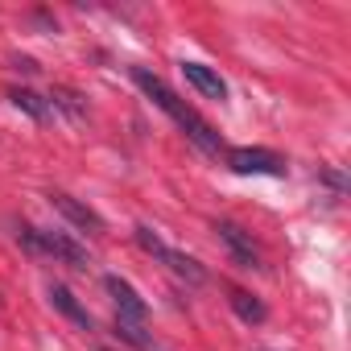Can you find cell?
I'll return each mask as SVG.
<instances>
[{
    "label": "cell",
    "instance_id": "cell-1",
    "mask_svg": "<svg viewBox=\"0 0 351 351\" xmlns=\"http://www.w3.org/2000/svg\"><path fill=\"white\" fill-rule=\"evenodd\" d=\"M132 83H136V87H141V91H145V95H149V99H153V104H157L173 124L186 132V141H191L199 153H207V157H219V153H223L219 132H215V128H211V124H207V120H203V116H199L182 95H178V91H173L161 75H153L149 66H132Z\"/></svg>",
    "mask_w": 351,
    "mask_h": 351
},
{
    "label": "cell",
    "instance_id": "cell-2",
    "mask_svg": "<svg viewBox=\"0 0 351 351\" xmlns=\"http://www.w3.org/2000/svg\"><path fill=\"white\" fill-rule=\"evenodd\" d=\"M17 244H21L29 256H54V261H62L66 269H79V273L91 265L87 248H83L75 236H66V232H42V228L21 223V228H17Z\"/></svg>",
    "mask_w": 351,
    "mask_h": 351
},
{
    "label": "cell",
    "instance_id": "cell-3",
    "mask_svg": "<svg viewBox=\"0 0 351 351\" xmlns=\"http://www.w3.org/2000/svg\"><path fill=\"white\" fill-rule=\"evenodd\" d=\"M136 244H141L153 261H161L173 277H178V281H186V285H195V289H199V285H207V269H203L195 256H186V252H178V248H169V244L149 228V223H136Z\"/></svg>",
    "mask_w": 351,
    "mask_h": 351
},
{
    "label": "cell",
    "instance_id": "cell-4",
    "mask_svg": "<svg viewBox=\"0 0 351 351\" xmlns=\"http://www.w3.org/2000/svg\"><path fill=\"white\" fill-rule=\"evenodd\" d=\"M228 157V169L232 173H261V178H285V157L277 149H265V145H236V149H223Z\"/></svg>",
    "mask_w": 351,
    "mask_h": 351
},
{
    "label": "cell",
    "instance_id": "cell-5",
    "mask_svg": "<svg viewBox=\"0 0 351 351\" xmlns=\"http://www.w3.org/2000/svg\"><path fill=\"white\" fill-rule=\"evenodd\" d=\"M215 236H219V244L232 252V261H236L240 269H261V248H256L252 232H244V228L232 223V219H219V223H215Z\"/></svg>",
    "mask_w": 351,
    "mask_h": 351
},
{
    "label": "cell",
    "instance_id": "cell-6",
    "mask_svg": "<svg viewBox=\"0 0 351 351\" xmlns=\"http://www.w3.org/2000/svg\"><path fill=\"white\" fill-rule=\"evenodd\" d=\"M104 289H108V298L116 302V318H128V322H145V318H149V302H145L124 277L108 273V277H104Z\"/></svg>",
    "mask_w": 351,
    "mask_h": 351
},
{
    "label": "cell",
    "instance_id": "cell-7",
    "mask_svg": "<svg viewBox=\"0 0 351 351\" xmlns=\"http://www.w3.org/2000/svg\"><path fill=\"white\" fill-rule=\"evenodd\" d=\"M50 203L62 211V219H66L71 228H79V232H87V236H104V232H108V228H104V219H99V211H91L87 203H79L75 195L54 191V195H50Z\"/></svg>",
    "mask_w": 351,
    "mask_h": 351
},
{
    "label": "cell",
    "instance_id": "cell-8",
    "mask_svg": "<svg viewBox=\"0 0 351 351\" xmlns=\"http://www.w3.org/2000/svg\"><path fill=\"white\" fill-rule=\"evenodd\" d=\"M182 75H186V83H191L199 95H207V99H228V83H223L219 71H211L207 62H182Z\"/></svg>",
    "mask_w": 351,
    "mask_h": 351
},
{
    "label": "cell",
    "instance_id": "cell-9",
    "mask_svg": "<svg viewBox=\"0 0 351 351\" xmlns=\"http://www.w3.org/2000/svg\"><path fill=\"white\" fill-rule=\"evenodd\" d=\"M228 306L236 310V318L240 322H248V326H261L265 318H269V310H265V302L261 298H252L248 289H240V285H228Z\"/></svg>",
    "mask_w": 351,
    "mask_h": 351
},
{
    "label": "cell",
    "instance_id": "cell-10",
    "mask_svg": "<svg viewBox=\"0 0 351 351\" xmlns=\"http://www.w3.org/2000/svg\"><path fill=\"white\" fill-rule=\"evenodd\" d=\"M50 302H54V310H58L62 318H71L75 326H83V330L95 326V318L87 314V306H79V298H75L66 285H50Z\"/></svg>",
    "mask_w": 351,
    "mask_h": 351
},
{
    "label": "cell",
    "instance_id": "cell-11",
    "mask_svg": "<svg viewBox=\"0 0 351 351\" xmlns=\"http://www.w3.org/2000/svg\"><path fill=\"white\" fill-rule=\"evenodd\" d=\"M50 108H54V112H62V116H66V120H75V124H83V120L91 116L87 99H83L75 87H62V83L50 91Z\"/></svg>",
    "mask_w": 351,
    "mask_h": 351
},
{
    "label": "cell",
    "instance_id": "cell-12",
    "mask_svg": "<svg viewBox=\"0 0 351 351\" xmlns=\"http://www.w3.org/2000/svg\"><path fill=\"white\" fill-rule=\"evenodd\" d=\"M9 99H13V108L17 112H25L29 120H38V124H46L50 116H54V108H50V99H42L38 91H29V87H13L9 91Z\"/></svg>",
    "mask_w": 351,
    "mask_h": 351
},
{
    "label": "cell",
    "instance_id": "cell-13",
    "mask_svg": "<svg viewBox=\"0 0 351 351\" xmlns=\"http://www.w3.org/2000/svg\"><path fill=\"white\" fill-rule=\"evenodd\" d=\"M112 330H116V339H124V343H132L136 351H157V343H153V335H145V330H141V322H128V318H116V322H112Z\"/></svg>",
    "mask_w": 351,
    "mask_h": 351
},
{
    "label": "cell",
    "instance_id": "cell-14",
    "mask_svg": "<svg viewBox=\"0 0 351 351\" xmlns=\"http://www.w3.org/2000/svg\"><path fill=\"white\" fill-rule=\"evenodd\" d=\"M318 182H326L335 195H343V191H347V178H343V169H322V173H318Z\"/></svg>",
    "mask_w": 351,
    "mask_h": 351
},
{
    "label": "cell",
    "instance_id": "cell-15",
    "mask_svg": "<svg viewBox=\"0 0 351 351\" xmlns=\"http://www.w3.org/2000/svg\"><path fill=\"white\" fill-rule=\"evenodd\" d=\"M99 351H116V347H99Z\"/></svg>",
    "mask_w": 351,
    "mask_h": 351
}]
</instances>
